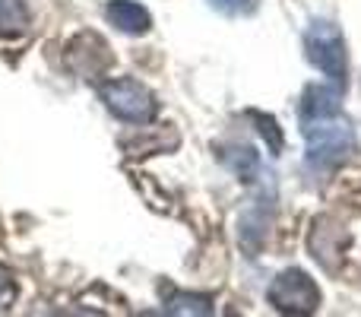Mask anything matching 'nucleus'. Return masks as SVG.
<instances>
[{"mask_svg":"<svg viewBox=\"0 0 361 317\" xmlns=\"http://www.w3.org/2000/svg\"><path fill=\"white\" fill-rule=\"evenodd\" d=\"M301 131L307 140V165L311 168L326 172V168H336L339 162H345L355 152V131L339 114L301 121Z\"/></svg>","mask_w":361,"mask_h":317,"instance_id":"1","label":"nucleus"},{"mask_svg":"<svg viewBox=\"0 0 361 317\" xmlns=\"http://www.w3.org/2000/svg\"><path fill=\"white\" fill-rule=\"evenodd\" d=\"M305 48H307V61L333 83V86L345 89L349 80V57H345V38L339 32L336 23L330 19H317L311 23L305 35Z\"/></svg>","mask_w":361,"mask_h":317,"instance_id":"2","label":"nucleus"},{"mask_svg":"<svg viewBox=\"0 0 361 317\" xmlns=\"http://www.w3.org/2000/svg\"><path fill=\"white\" fill-rule=\"evenodd\" d=\"M102 102L114 118L127 121V124H149L159 114V102L143 83L137 80H108L99 89Z\"/></svg>","mask_w":361,"mask_h":317,"instance_id":"3","label":"nucleus"},{"mask_svg":"<svg viewBox=\"0 0 361 317\" xmlns=\"http://www.w3.org/2000/svg\"><path fill=\"white\" fill-rule=\"evenodd\" d=\"M267 295L282 314H314L320 308V289L305 270H282Z\"/></svg>","mask_w":361,"mask_h":317,"instance_id":"4","label":"nucleus"},{"mask_svg":"<svg viewBox=\"0 0 361 317\" xmlns=\"http://www.w3.org/2000/svg\"><path fill=\"white\" fill-rule=\"evenodd\" d=\"M273 225V193L267 197V191L260 197H254L247 203V210L238 219V241L247 251V257H257V251L267 241V232Z\"/></svg>","mask_w":361,"mask_h":317,"instance_id":"5","label":"nucleus"},{"mask_svg":"<svg viewBox=\"0 0 361 317\" xmlns=\"http://www.w3.org/2000/svg\"><path fill=\"white\" fill-rule=\"evenodd\" d=\"M105 13H108V23H111L114 29H121L124 35H146L152 25L149 10L133 4V0H111Z\"/></svg>","mask_w":361,"mask_h":317,"instance_id":"6","label":"nucleus"},{"mask_svg":"<svg viewBox=\"0 0 361 317\" xmlns=\"http://www.w3.org/2000/svg\"><path fill=\"white\" fill-rule=\"evenodd\" d=\"M343 248H345V232L330 225L326 219L314 222V232H311V251L324 267H336V257H343Z\"/></svg>","mask_w":361,"mask_h":317,"instance_id":"7","label":"nucleus"},{"mask_svg":"<svg viewBox=\"0 0 361 317\" xmlns=\"http://www.w3.org/2000/svg\"><path fill=\"white\" fill-rule=\"evenodd\" d=\"M339 102H343V89L339 86H307L305 95H301V121L339 114V108H343Z\"/></svg>","mask_w":361,"mask_h":317,"instance_id":"8","label":"nucleus"},{"mask_svg":"<svg viewBox=\"0 0 361 317\" xmlns=\"http://www.w3.org/2000/svg\"><path fill=\"white\" fill-rule=\"evenodd\" d=\"M219 159L225 162V168H228L235 178L241 181H257L260 178V152L254 150V146H222L219 150Z\"/></svg>","mask_w":361,"mask_h":317,"instance_id":"9","label":"nucleus"},{"mask_svg":"<svg viewBox=\"0 0 361 317\" xmlns=\"http://www.w3.org/2000/svg\"><path fill=\"white\" fill-rule=\"evenodd\" d=\"M29 25L23 0H0V35H19Z\"/></svg>","mask_w":361,"mask_h":317,"instance_id":"10","label":"nucleus"},{"mask_svg":"<svg viewBox=\"0 0 361 317\" xmlns=\"http://www.w3.org/2000/svg\"><path fill=\"white\" fill-rule=\"evenodd\" d=\"M165 311L169 314H209L212 305L203 295H187V292H175L165 301Z\"/></svg>","mask_w":361,"mask_h":317,"instance_id":"11","label":"nucleus"},{"mask_svg":"<svg viewBox=\"0 0 361 317\" xmlns=\"http://www.w3.org/2000/svg\"><path fill=\"white\" fill-rule=\"evenodd\" d=\"M247 118L254 121L257 131H260V137L269 143V152H273V156H279V152H282V131L276 127V118H269V114H260V112H250Z\"/></svg>","mask_w":361,"mask_h":317,"instance_id":"12","label":"nucleus"},{"mask_svg":"<svg viewBox=\"0 0 361 317\" xmlns=\"http://www.w3.org/2000/svg\"><path fill=\"white\" fill-rule=\"evenodd\" d=\"M216 10L228 13V16H247L257 10V0H209Z\"/></svg>","mask_w":361,"mask_h":317,"instance_id":"13","label":"nucleus"},{"mask_svg":"<svg viewBox=\"0 0 361 317\" xmlns=\"http://www.w3.org/2000/svg\"><path fill=\"white\" fill-rule=\"evenodd\" d=\"M13 299H16V282H13V273L0 263V311H4L6 305H13Z\"/></svg>","mask_w":361,"mask_h":317,"instance_id":"14","label":"nucleus"}]
</instances>
